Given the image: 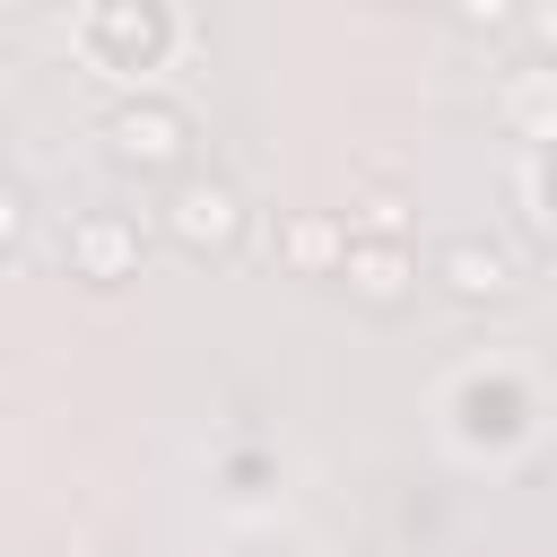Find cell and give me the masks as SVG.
Instances as JSON below:
<instances>
[{"instance_id": "cell-6", "label": "cell", "mask_w": 557, "mask_h": 557, "mask_svg": "<svg viewBox=\"0 0 557 557\" xmlns=\"http://www.w3.org/2000/svg\"><path fill=\"white\" fill-rule=\"evenodd\" d=\"M505 122H522V131H548V139H557V70H522V78L505 87Z\"/></svg>"}, {"instance_id": "cell-5", "label": "cell", "mask_w": 557, "mask_h": 557, "mask_svg": "<svg viewBox=\"0 0 557 557\" xmlns=\"http://www.w3.org/2000/svg\"><path fill=\"white\" fill-rule=\"evenodd\" d=\"M435 278H444L461 305H505V296H513V252H505V244H479V235H461V244H444Z\"/></svg>"}, {"instance_id": "cell-12", "label": "cell", "mask_w": 557, "mask_h": 557, "mask_svg": "<svg viewBox=\"0 0 557 557\" xmlns=\"http://www.w3.org/2000/svg\"><path fill=\"white\" fill-rule=\"evenodd\" d=\"M96 557H131V548H96Z\"/></svg>"}, {"instance_id": "cell-8", "label": "cell", "mask_w": 557, "mask_h": 557, "mask_svg": "<svg viewBox=\"0 0 557 557\" xmlns=\"http://www.w3.org/2000/svg\"><path fill=\"white\" fill-rule=\"evenodd\" d=\"M453 17L470 35H505V26H522V0H453Z\"/></svg>"}, {"instance_id": "cell-10", "label": "cell", "mask_w": 557, "mask_h": 557, "mask_svg": "<svg viewBox=\"0 0 557 557\" xmlns=\"http://www.w3.org/2000/svg\"><path fill=\"white\" fill-rule=\"evenodd\" d=\"M522 26H531V44L557 61V0H522Z\"/></svg>"}, {"instance_id": "cell-13", "label": "cell", "mask_w": 557, "mask_h": 557, "mask_svg": "<svg viewBox=\"0 0 557 557\" xmlns=\"http://www.w3.org/2000/svg\"><path fill=\"white\" fill-rule=\"evenodd\" d=\"M0 148H9V131H0Z\"/></svg>"}, {"instance_id": "cell-3", "label": "cell", "mask_w": 557, "mask_h": 557, "mask_svg": "<svg viewBox=\"0 0 557 557\" xmlns=\"http://www.w3.org/2000/svg\"><path fill=\"white\" fill-rule=\"evenodd\" d=\"M339 278H348V296H357V305L392 313V305H409L418 261H409V244H400V235H357V244L339 252Z\"/></svg>"}, {"instance_id": "cell-9", "label": "cell", "mask_w": 557, "mask_h": 557, "mask_svg": "<svg viewBox=\"0 0 557 557\" xmlns=\"http://www.w3.org/2000/svg\"><path fill=\"white\" fill-rule=\"evenodd\" d=\"M357 226H366V235H400V226H409V200H400V191H366V200H357Z\"/></svg>"}, {"instance_id": "cell-11", "label": "cell", "mask_w": 557, "mask_h": 557, "mask_svg": "<svg viewBox=\"0 0 557 557\" xmlns=\"http://www.w3.org/2000/svg\"><path fill=\"white\" fill-rule=\"evenodd\" d=\"M17 226H26V191L0 174V244H17Z\"/></svg>"}, {"instance_id": "cell-4", "label": "cell", "mask_w": 557, "mask_h": 557, "mask_svg": "<svg viewBox=\"0 0 557 557\" xmlns=\"http://www.w3.org/2000/svg\"><path fill=\"white\" fill-rule=\"evenodd\" d=\"M70 270L78 278H96V287H113V278H131L139 270V226L131 218H113V209H87V218H70Z\"/></svg>"}, {"instance_id": "cell-7", "label": "cell", "mask_w": 557, "mask_h": 557, "mask_svg": "<svg viewBox=\"0 0 557 557\" xmlns=\"http://www.w3.org/2000/svg\"><path fill=\"white\" fill-rule=\"evenodd\" d=\"M278 252L296 261V270H339V235H331V218H287V235H278Z\"/></svg>"}, {"instance_id": "cell-1", "label": "cell", "mask_w": 557, "mask_h": 557, "mask_svg": "<svg viewBox=\"0 0 557 557\" xmlns=\"http://www.w3.org/2000/svg\"><path fill=\"white\" fill-rule=\"evenodd\" d=\"M183 148H191V122H183V104H165V96H139V104H113V113H104V157H113V165L174 174Z\"/></svg>"}, {"instance_id": "cell-2", "label": "cell", "mask_w": 557, "mask_h": 557, "mask_svg": "<svg viewBox=\"0 0 557 557\" xmlns=\"http://www.w3.org/2000/svg\"><path fill=\"white\" fill-rule=\"evenodd\" d=\"M165 235L183 252H235L244 244V191L226 174H183L165 200Z\"/></svg>"}]
</instances>
